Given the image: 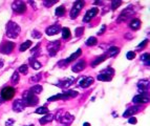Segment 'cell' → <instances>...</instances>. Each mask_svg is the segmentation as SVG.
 Here are the masks:
<instances>
[{
  "instance_id": "cell-1",
  "label": "cell",
  "mask_w": 150,
  "mask_h": 126,
  "mask_svg": "<svg viewBox=\"0 0 150 126\" xmlns=\"http://www.w3.org/2000/svg\"><path fill=\"white\" fill-rule=\"evenodd\" d=\"M21 32L20 26L17 24L14 21H10V22L6 24V36L8 38H12V39H16V38L19 36Z\"/></svg>"
},
{
  "instance_id": "cell-2",
  "label": "cell",
  "mask_w": 150,
  "mask_h": 126,
  "mask_svg": "<svg viewBox=\"0 0 150 126\" xmlns=\"http://www.w3.org/2000/svg\"><path fill=\"white\" fill-rule=\"evenodd\" d=\"M22 100L24 102L25 106H36L39 103V98L36 96L35 93H30V91H25L22 95Z\"/></svg>"
},
{
  "instance_id": "cell-3",
  "label": "cell",
  "mask_w": 150,
  "mask_h": 126,
  "mask_svg": "<svg viewBox=\"0 0 150 126\" xmlns=\"http://www.w3.org/2000/svg\"><path fill=\"white\" fill-rule=\"evenodd\" d=\"M78 96V91H63L62 93H58L56 96H53L48 98V102H53L56 100H67V99L75 98Z\"/></svg>"
},
{
  "instance_id": "cell-4",
  "label": "cell",
  "mask_w": 150,
  "mask_h": 126,
  "mask_svg": "<svg viewBox=\"0 0 150 126\" xmlns=\"http://www.w3.org/2000/svg\"><path fill=\"white\" fill-rule=\"evenodd\" d=\"M84 5H85V2H84V1H82V0L76 1V2L74 3V5H73V8L70 10V14H69L70 18H71V19H75V18H77L78 15L80 14L81 10L84 8Z\"/></svg>"
},
{
  "instance_id": "cell-5",
  "label": "cell",
  "mask_w": 150,
  "mask_h": 126,
  "mask_svg": "<svg viewBox=\"0 0 150 126\" xmlns=\"http://www.w3.org/2000/svg\"><path fill=\"white\" fill-rule=\"evenodd\" d=\"M61 46V42L59 40H55V41H52L47 44L46 48H47V52H48V55L50 57H54V56L57 55L58 50L60 48Z\"/></svg>"
},
{
  "instance_id": "cell-6",
  "label": "cell",
  "mask_w": 150,
  "mask_h": 126,
  "mask_svg": "<svg viewBox=\"0 0 150 126\" xmlns=\"http://www.w3.org/2000/svg\"><path fill=\"white\" fill-rule=\"evenodd\" d=\"M15 48V44L10 41H3L1 44H0V53L4 54V55H8L14 50Z\"/></svg>"
},
{
  "instance_id": "cell-7",
  "label": "cell",
  "mask_w": 150,
  "mask_h": 126,
  "mask_svg": "<svg viewBox=\"0 0 150 126\" xmlns=\"http://www.w3.org/2000/svg\"><path fill=\"white\" fill-rule=\"evenodd\" d=\"M15 93H16L15 88L12 87V86H6V87H4L1 91V98L4 101L11 100L13 97L15 96Z\"/></svg>"
},
{
  "instance_id": "cell-8",
  "label": "cell",
  "mask_w": 150,
  "mask_h": 126,
  "mask_svg": "<svg viewBox=\"0 0 150 126\" xmlns=\"http://www.w3.org/2000/svg\"><path fill=\"white\" fill-rule=\"evenodd\" d=\"M12 8L13 11L17 14H23V13L26 11V4L23 1H20V0H17V1H14L12 4Z\"/></svg>"
},
{
  "instance_id": "cell-9",
  "label": "cell",
  "mask_w": 150,
  "mask_h": 126,
  "mask_svg": "<svg viewBox=\"0 0 150 126\" xmlns=\"http://www.w3.org/2000/svg\"><path fill=\"white\" fill-rule=\"evenodd\" d=\"M134 14V10H133L131 6H129V8H125V10L123 11L122 13H121V15L119 16V18H118V22L120 23V22H123V21H126L128 19V18H130L131 16Z\"/></svg>"
},
{
  "instance_id": "cell-10",
  "label": "cell",
  "mask_w": 150,
  "mask_h": 126,
  "mask_svg": "<svg viewBox=\"0 0 150 126\" xmlns=\"http://www.w3.org/2000/svg\"><path fill=\"white\" fill-rule=\"evenodd\" d=\"M132 102H133L134 104H144V103H148V102H149V95H148V93L137 95L135 97H133Z\"/></svg>"
},
{
  "instance_id": "cell-11",
  "label": "cell",
  "mask_w": 150,
  "mask_h": 126,
  "mask_svg": "<svg viewBox=\"0 0 150 126\" xmlns=\"http://www.w3.org/2000/svg\"><path fill=\"white\" fill-rule=\"evenodd\" d=\"M141 109H142V106L141 105L131 106V107H129L128 109H126L125 113H123V118H130V117H132L133 115L138 113Z\"/></svg>"
},
{
  "instance_id": "cell-12",
  "label": "cell",
  "mask_w": 150,
  "mask_h": 126,
  "mask_svg": "<svg viewBox=\"0 0 150 126\" xmlns=\"http://www.w3.org/2000/svg\"><path fill=\"white\" fill-rule=\"evenodd\" d=\"M99 13V10H98V8H90V10H88L87 12H86L85 16H84V18H83V22H89L93 18H95L96 16H97V14Z\"/></svg>"
},
{
  "instance_id": "cell-13",
  "label": "cell",
  "mask_w": 150,
  "mask_h": 126,
  "mask_svg": "<svg viewBox=\"0 0 150 126\" xmlns=\"http://www.w3.org/2000/svg\"><path fill=\"white\" fill-rule=\"evenodd\" d=\"M138 89L141 93H148L149 89V80L148 79H143L138 82Z\"/></svg>"
},
{
  "instance_id": "cell-14",
  "label": "cell",
  "mask_w": 150,
  "mask_h": 126,
  "mask_svg": "<svg viewBox=\"0 0 150 126\" xmlns=\"http://www.w3.org/2000/svg\"><path fill=\"white\" fill-rule=\"evenodd\" d=\"M74 120H75V117L73 116V115H70L69 113H65L64 115H62V117H61L60 119V123H62L63 125H70V124L73 123Z\"/></svg>"
},
{
  "instance_id": "cell-15",
  "label": "cell",
  "mask_w": 150,
  "mask_h": 126,
  "mask_svg": "<svg viewBox=\"0 0 150 126\" xmlns=\"http://www.w3.org/2000/svg\"><path fill=\"white\" fill-rule=\"evenodd\" d=\"M24 108L25 104L22 99H17L16 101H14V103H13V110L15 111V113H21V111H23Z\"/></svg>"
},
{
  "instance_id": "cell-16",
  "label": "cell",
  "mask_w": 150,
  "mask_h": 126,
  "mask_svg": "<svg viewBox=\"0 0 150 126\" xmlns=\"http://www.w3.org/2000/svg\"><path fill=\"white\" fill-rule=\"evenodd\" d=\"M74 81H75V78H74V77H67V78L59 81L57 86L58 87H61V88H67L68 86H70L74 83Z\"/></svg>"
},
{
  "instance_id": "cell-17",
  "label": "cell",
  "mask_w": 150,
  "mask_h": 126,
  "mask_svg": "<svg viewBox=\"0 0 150 126\" xmlns=\"http://www.w3.org/2000/svg\"><path fill=\"white\" fill-rule=\"evenodd\" d=\"M81 54H82V50H81V48H79V50H77V52H75V53L71 54V55H70L68 58H66L64 61L60 62V65H62V64H67V63H69V62H71V61L76 60V59H78L79 57H80Z\"/></svg>"
},
{
  "instance_id": "cell-18",
  "label": "cell",
  "mask_w": 150,
  "mask_h": 126,
  "mask_svg": "<svg viewBox=\"0 0 150 126\" xmlns=\"http://www.w3.org/2000/svg\"><path fill=\"white\" fill-rule=\"evenodd\" d=\"M93 83V77H84V78H82L79 81V86L82 88H87Z\"/></svg>"
},
{
  "instance_id": "cell-19",
  "label": "cell",
  "mask_w": 150,
  "mask_h": 126,
  "mask_svg": "<svg viewBox=\"0 0 150 126\" xmlns=\"http://www.w3.org/2000/svg\"><path fill=\"white\" fill-rule=\"evenodd\" d=\"M60 30H61L60 25H59V24H54V25H50V26H48V28H46V30H45V33H46V35H48V36H54V35H57Z\"/></svg>"
},
{
  "instance_id": "cell-20",
  "label": "cell",
  "mask_w": 150,
  "mask_h": 126,
  "mask_svg": "<svg viewBox=\"0 0 150 126\" xmlns=\"http://www.w3.org/2000/svg\"><path fill=\"white\" fill-rule=\"evenodd\" d=\"M85 67H86L85 61H79V62H77L75 65L73 66L71 71H73L74 73H80V71H82Z\"/></svg>"
},
{
  "instance_id": "cell-21",
  "label": "cell",
  "mask_w": 150,
  "mask_h": 126,
  "mask_svg": "<svg viewBox=\"0 0 150 126\" xmlns=\"http://www.w3.org/2000/svg\"><path fill=\"white\" fill-rule=\"evenodd\" d=\"M54 115L53 113H46L44 117H42V118L39 120V123L41 124V125H45V124L47 123H50V122L54 120Z\"/></svg>"
},
{
  "instance_id": "cell-22",
  "label": "cell",
  "mask_w": 150,
  "mask_h": 126,
  "mask_svg": "<svg viewBox=\"0 0 150 126\" xmlns=\"http://www.w3.org/2000/svg\"><path fill=\"white\" fill-rule=\"evenodd\" d=\"M129 28L133 30H138L141 28V20L138 18H133L129 23Z\"/></svg>"
},
{
  "instance_id": "cell-23",
  "label": "cell",
  "mask_w": 150,
  "mask_h": 126,
  "mask_svg": "<svg viewBox=\"0 0 150 126\" xmlns=\"http://www.w3.org/2000/svg\"><path fill=\"white\" fill-rule=\"evenodd\" d=\"M119 53H120V48L118 46H111V47L108 48L107 54H105V55L107 57H115Z\"/></svg>"
},
{
  "instance_id": "cell-24",
  "label": "cell",
  "mask_w": 150,
  "mask_h": 126,
  "mask_svg": "<svg viewBox=\"0 0 150 126\" xmlns=\"http://www.w3.org/2000/svg\"><path fill=\"white\" fill-rule=\"evenodd\" d=\"M107 59V56L106 55H101V56H99V57H97V58L95 59V60L91 62V66L93 67H95V66H97V65H99L100 63H102V62H104V61Z\"/></svg>"
},
{
  "instance_id": "cell-25",
  "label": "cell",
  "mask_w": 150,
  "mask_h": 126,
  "mask_svg": "<svg viewBox=\"0 0 150 126\" xmlns=\"http://www.w3.org/2000/svg\"><path fill=\"white\" fill-rule=\"evenodd\" d=\"M97 79L99 81H103V82H109V81H111V79H112V76H109V75H106V74H99L97 77Z\"/></svg>"
},
{
  "instance_id": "cell-26",
  "label": "cell",
  "mask_w": 150,
  "mask_h": 126,
  "mask_svg": "<svg viewBox=\"0 0 150 126\" xmlns=\"http://www.w3.org/2000/svg\"><path fill=\"white\" fill-rule=\"evenodd\" d=\"M42 91H43L42 85H39V84H36V85L32 86V87H30V93H35V95H39V93H40Z\"/></svg>"
},
{
  "instance_id": "cell-27",
  "label": "cell",
  "mask_w": 150,
  "mask_h": 126,
  "mask_svg": "<svg viewBox=\"0 0 150 126\" xmlns=\"http://www.w3.org/2000/svg\"><path fill=\"white\" fill-rule=\"evenodd\" d=\"M30 66H32L34 69H39V68H41V63L39 62V61H37L35 58H30Z\"/></svg>"
},
{
  "instance_id": "cell-28",
  "label": "cell",
  "mask_w": 150,
  "mask_h": 126,
  "mask_svg": "<svg viewBox=\"0 0 150 126\" xmlns=\"http://www.w3.org/2000/svg\"><path fill=\"white\" fill-rule=\"evenodd\" d=\"M30 46H32V41H30V40H26L25 42H23L22 44H21L20 48H19V50H20V52H25V50H28Z\"/></svg>"
},
{
  "instance_id": "cell-29",
  "label": "cell",
  "mask_w": 150,
  "mask_h": 126,
  "mask_svg": "<svg viewBox=\"0 0 150 126\" xmlns=\"http://www.w3.org/2000/svg\"><path fill=\"white\" fill-rule=\"evenodd\" d=\"M62 38L64 40H67L70 38V30L68 28H62Z\"/></svg>"
},
{
  "instance_id": "cell-30",
  "label": "cell",
  "mask_w": 150,
  "mask_h": 126,
  "mask_svg": "<svg viewBox=\"0 0 150 126\" xmlns=\"http://www.w3.org/2000/svg\"><path fill=\"white\" fill-rule=\"evenodd\" d=\"M98 43V39L96 37H89L86 40V42H85V44L87 46H93V45H96Z\"/></svg>"
},
{
  "instance_id": "cell-31",
  "label": "cell",
  "mask_w": 150,
  "mask_h": 126,
  "mask_svg": "<svg viewBox=\"0 0 150 126\" xmlns=\"http://www.w3.org/2000/svg\"><path fill=\"white\" fill-rule=\"evenodd\" d=\"M35 113H38V115H46V113H48V108L46 106H41V107L36 109Z\"/></svg>"
},
{
  "instance_id": "cell-32",
  "label": "cell",
  "mask_w": 150,
  "mask_h": 126,
  "mask_svg": "<svg viewBox=\"0 0 150 126\" xmlns=\"http://www.w3.org/2000/svg\"><path fill=\"white\" fill-rule=\"evenodd\" d=\"M55 14L56 16H59V17H61V16H63L65 14V8L63 6V5H60L59 8H56L55 11Z\"/></svg>"
},
{
  "instance_id": "cell-33",
  "label": "cell",
  "mask_w": 150,
  "mask_h": 126,
  "mask_svg": "<svg viewBox=\"0 0 150 126\" xmlns=\"http://www.w3.org/2000/svg\"><path fill=\"white\" fill-rule=\"evenodd\" d=\"M41 79H42V74H37V75L33 76L32 78L30 79V83H37Z\"/></svg>"
},
{
  "instance_id": "cell-34",
  "label": "cell",
  "mask_w": 150,
  "mask_h": 126,
  "mask_svg": "<svg viewBox=\"0 0 150 126\" xmlns=\"http://www.w3.org/2000/svg\"><path fill=\"white\" fill-rule=\"evenodd\" d=\"M19 79H20V77H19V73H18L17 71H14V74H13V76H12V79H11L12 83L13 84H17L18 82H19Z\"/></svg>"
},
{
  "instance_id": "cell-35",
  "label": "cell",
  "mask_w": 150,
  "mask_h": 126,
  "mask_svg": "<svg viewBox=\"0 0 150 126\" xmlns=\"http://www.w3.org/2000/svg\"><path fill=\"white\" fill-rule=\"evenodd\" d=\"M141 60H142V62L145 63V65L149 66V54H147V53L143 54V55L141 56Z\"/></svg>"
},
{
  "instance_id": "cell-36",
  "label": "cell",
  "mask_w": 150,
  "mask_h": 126,
  "mask_svg": "<svg viewBox=\"0 0 150 126\" xmlns=\"http://www.w3.org/2000/svg\"><path fill=\"white\" fill-rule=\"evenodd\" d=\"M18 73H21V74H23V75H26V74L28 73V64H22V65L19 67V69H18Z\"/></svg>"
},
{
  "instance_id": "cell-37",
  "label": "cell",
  "mask_w": 150,
  "mask_h": 126,
  "mask_svg": "<svg viewBox=\"0 0 150 126\" xmlns=\"http://www.w3.org/2000/svg\"><path fill=\"white\" fill-rule=\"evenodd\" d=\"M121 4H122V1H120V0H113V1H111V10L115 11Z\"/></svg>"
},
{
  "instance_id": "cell-38",
  "label": "cell",
  "mask_w": 150,
  "mask_h": 126,
  "mask_svg": "<svg viewBox=\"0 0 150 126\" xmlns=\"http://www.w3.org/2000/svg\"><path fill=\"white\" fill-rule=\"evenodd\" d=\"M75 34L77 37H81V36L84 34V28L83 26H81V28H77L75 30Z\"/></svg>"
},
{
  "instance_id": "cell-39",
  "label": "cell",
  "mask_w": 150,
  "mask_h": 126,
  "mask_svg": "<svg viewBox=\"0 0 150 126\" xmlns=\"http://www.w3.org/2000/svg\"><path fill=\"white\" fill-rule=\"evenodd\" d=\"M32 37L33 38H36V39H40L41 37H42V34L40 33V32H38V30H34L32 33Z\"/></svg>"
},
{
  "instance_id": "cell-40",
  "label": "cell",
  "mask_w": 150,
  "mask_h": 126,
  "mask_svg": "<svg viewBox=\"0 0 150 126\" xmlns=\"http://www.w3.org/2000/svg\"><path fill=\"white\" fill-rule=\"evenodd\" d=\"M102 73L103 74H106V75H109V76H113V75H115V71H113L111 67H107L106 69H104Z\"/></svg>"
},
{
  "instance_id": "cell-41",
  "label": "cell",
  "mask_w": 150,
  "mask_h": 126,
  "mask_svg": "<svg viewBox=\"0 0 150 126\" xmlns=\"http://www.w3.org/2000/svg\"><path fill=\"white\" fill-rule=\"evenodd\" d=\"M126 58H127L128 60H132V59L135 58V53L132 52V50H130V52H128V53L126 54Z\"/></svg>"
},
{
  "instance_id": "cell-42",
  "label": "cell",
  "mask_w": 150,
  "mask_h": 126,
  "mask_svg": "<svg viewBox=\"0 0 150 126\" xmlns=\"http://www.w3.org/2000/svg\"><path fill=\"white\" fill-rule=\"evenodd\" d=\"M57 3V1H43V5L44 6H47V8H50V6H52V5L56 4Z\"/></svg>"
},
{
  "instance_id": "cell-43",
  "label": "cell",
  "mask_w": 150,
  "mask_h": 126,
  "mask_svg": "<svg viewBox=\"0 0 150 126\" xmlns=\"http://www.w3.org/2000/svg\"><path fill=\"white\" fill-rule=\"evenodd\" d=\"M39 48H40V44H37V45L35 46V47L33 48L32 50V54L34 56H36V55H38V52H39Z\"/></svg>"
},
{
  "instance_id": "cell-44",
  "label": "cell",
  "mask_w": 150,
  "mask_h": 126,
  "mask_svg": "<svg viewBox=\"0 0 150 126\" xmlns=\"http://www.w3.org/2000/svg\"><path fill=\"white\" fill-rule=\"evenodd\" d=\"M105 30H106V25H102V28H100V30L98 32L97 35H99V36L103 35V34L105 33Z\"/></svg>"
},
{
  "instance_id": "cell-45",
  "label": "cell",
  "mask_w": 150,
  "mask_h": 126,
  "mask_svg": "<svg viewBox=\"0 0 150 126\" xmlns=\"http://www.w3.org/2000/svg\"><path fill=\"white\" fill-rule=\"evenodd\" d=\"M147 43H148V39H145V40H144V41H142V42H141L140 44H139V45H138V48L145 47V46H146V44H147Z\"/></svg>"
},
{
  "instance_id": "cell-46",
  "label": "cell",
  "mask_w": 150,
  "mask_h": 126,
  "mask_svg": "<svg viewBox=\"0 0 150 126\" xmlns=\"http://www.w3.org/2000/svg\"><path fill=\"white\" fill-rule=\"evenodd\" d=\"M137 122H138V120L134 117H130L129 120H128V123L129 124H137Z\"/></svg>"
},
{
  "instance_id": "cell-47",
  "label": "cell",
  "mask_w": 150,
  "mask_h": 126,
  "mask_svg": "<svg viewBox=\"0 0 150 126\" xmlns=\"http://www.w3.org/2000/svg\"><path fill=\"white\" fill-rule=\"evenodd\" d=\"M14 123H15V121H14L13 119H8V121L5 122V126H13Z\"/></svg>"
},
{
  "instance_id": "cell-48",
  "label": "cell",
  "mask_w": 150,
  "mask_h": 126,
  "mask_svg": "<svg viewBox=\"0 0 150 126\" xmlns=\"http://www.w3.org/2000/svg\"><path fill=\"white\" fill-rule=\"evenodd\" d=\"M61 117H62V111L60 110L59 113H57V115H56V120H57V121H60Z\"/></svg>"
},
{
  "instance_id": "cell-49",
  "label": "cell",
  "mask_w": 150,
  "mask_h": 126,
  "mask_svg": "<svg viewBox=\"0 0 150 126\" xmlns=\"http://www.w3.org/2000/svg\"><path fill=\"white\" fill-rule=\"evenodd\" d=\"M3 64H4V62H3L2 59H0V69L3 67Z\"/></svg>"
},
{
  "instance_id": "cell-50",
  "label": "cell",
  "mask_w": 150,
  "mask_h": 126,
  "mask_svg": "<svg viewBox=\"0 0 150 126\" xmlns=\"http://www.w3.org/2000/svg\"><path fill=\"white\" fill-rule=\"evenodd\" d=\"M30 3L32 4L33 8H36V3H35V2H33V1H30Z\"/></svg>"
},
{
  "instance_id": "cell-51",
  "label": "cell",
  "mask_w": 150,
  "mask_h": 126,
  "mask_svg": "<svg viewBox=\"0 0 150 126\" xmlns=\"http://www.w3.org/2000/svg\"><path fill=\"white\" fill-rule=\"evenodd\" d=\"M3 103H4V100L2 98H0V105H2Z\"/></svg>"
},
{
  "instance_id": "cell-52",
  "label": "cell",
  "mask_w": 150,
  "mask_h": 126,
  "mask_svg": "<svg viewBox=\"0 0 150 126\" xmlns=\"http://www.w3.org/2000/svg\"><path fill=\"white\" fill-rule=\"evenodd\" d=\"M83 126H90V124L88 123V122H85V123L83 124Z\"/></svg>"
},
{
  "instance_id": "cell-53",
  "label": "cell",
  "mask_w": 150,
  "mask_h": 126,
  "mask_svg": "<svg viewBox=\"0 0 150 126\" xmlns=\"http://www.w3.org/2000/svg\"><path fill=\"white\" fill-rule=\"evenodd\" d=\"M95 4H102V2H100V1H97V2H95Z\"/></svg>"
},
{
  "instance_id": "cell-54",
  "label": "cell",
  "mask_w": 150,
  "mask_h": 126,
  "mask_svg": "<svg viewBox=\"0 0 150 126\" xmlns=\"http://www.w3.org/2000/svg\"><path fill=\"white\" fill-rule=\"evenodd\" d=\"M28 126H34V125H28Z\"/></svg>"
}]
</instances>
